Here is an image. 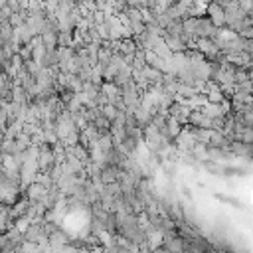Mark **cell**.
Here are the masks:
<instances>
[{
  "label": "cell",
  "instance_id": "obj_1",
  "mask_svg": "<svg viewBox=\"0 0 253 253\" xmlns=\"http://www.w3.org/2000/svg\"><path fill=\"white\" fill-rule=\"evenodd\" d=\"M208 12H210V16H212V22H214V24H221V22L225 20V12H223L218 4L208 6Z\"/></svg>",
  "mask_w": 253,
  "mask_h": 253
}]
</instances>
